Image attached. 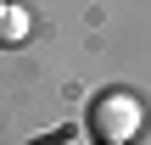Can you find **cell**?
Returning <instances> with one entry per match:
<instances>
[{"instance_id":"cell-2","label":"cell","mask_w":151,"mask_h":145,"mask_svg":"<svg viewBox=\"0 0 151 145\" xmlns=\"http://www.w3.org/2000/svg\"><path fill=\"white\" fill-rule=\"evenodd\" d=\"M28 34V11L22 6H0V45H17Z\"/></svg>"},{"instance_id":"cell-1","label":"cell","mask_w":151,"mask_h":145,"mask_svg":"<svg viewBox=\"0 0 151 145\" xmlns=\"http://www.w3.org/2000/svg\"><path fill=\"white\" fill-rule=\"evenodd\" d=\"M134 123H140V106L129 95H101L95 101V129L106 134V145L123 140V134H134Z\"/></svg>"}]
</instances>
